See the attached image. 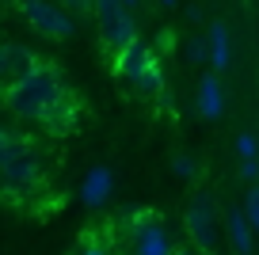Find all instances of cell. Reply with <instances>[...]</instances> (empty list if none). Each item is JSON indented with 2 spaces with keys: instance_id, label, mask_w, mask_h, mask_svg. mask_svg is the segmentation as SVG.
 <instances>
[{
  "instance_id": "1",
  "label": "cell",
  "mask_w": 259,
  "mask_h": 255,
  "mask_svg": "<svg viewBox=\"0 0 259 255\" xmlns=\"http://www.w3.org/2000/svg\"><path fill=\"white\" fill-rule=\"evenodd\" d=\"M65 80L61 72L54 69V65L42 61L34 72H27L23 80H16V84H8L4 88V99L0 103L8 107L16 118H27V122H42L50 111L57 107V99L65 96Z\"/></svg>"
},
{
  "instance_id": "2",
  "label": "cell",
  "mask_w": 259,
  "mask_h": 255,
  "mask_svg": "<svg viewBox=\"0 0 259 255\" xmlns=\"http://www.w3.org/2000/svg\"><path fill=\"white\" fill-rule=\"evenodd\" d=\"M92 8H96V19H99V38L111 54L138 42V19L130 16V8L122 0H92Z\"/></svg>"
},
{
  "instance_id": "3",
  "label": "cell",
  "mask_w": 259,
  "mask_h": 255,
  "mask_svg": "<svg viewBox=\"0 0 259 255\" xmlns=\"http://www.w3.org/2000/svg\"><path fill=\"white\" fill-rule=\"evenodd\" d=\"M183 225H187V236L198 251L210 255L218 247V206H213L210 194H194L191 206L183 214Z\"/></svg>"
},
{
  "instance_id": "4",
  "label": "cell",
  "mask_w": 259,
  "mask_h": 255,
  "mask_svg": "<svg viewBox=\"0 0 259 255\" xmlns=\"http://www.w3.org/2000/svg\"><path fill=\"white\" fill-rule=\"evenodd\" d=\"M19 8H23L27 23L38 34H46V38H69V34H73V16H65L61 8L46 4V0H23Z\"/></svg>"
},
{
  "instance_id": "5",
  "label": "cell",
  "mask_w": 259,
  "mask_h": 255,
  "mask_svg": "<svg viewBox=\"0 0 259 255\" xmlns=\"http://www.w3.org/2000/svg\"><path fill=\"white\" fill-rule=\"evenodd\" d=\"M168 232H164L160 217L156 214H138V225H134V255H171Z\"/></svg>"
},
{
  "instance_id": "6",
  "label": "cell",
  "mask_w": 259,
  "mask_h": 255,
  "mask_svg": "<svg viewBox=\"0 0 259 255\" xmlns=\"http://www.w3.org/2000/svg\"><path fill=\"white\" fill-rule=\"evenodd\" d=\"M38 176H42V164H38V156H34V149H23V152H16L12 160L0 164V179H4V187H12V191L34 187Z\"/></svg>"
},
{
  "instance_id": "7",
  "label": "cell",
  "mask_w": 259,
  "mask_h": 255,
  "mask_svg": "<svg viewBox=\"0 0 259 255\" xmlns=\"http://www.w3.org/2000/svg\"><path fill=\"white\" fill-rule=\"evenodd\" d=\"M38 65L42 61L27 46H19V42H0V84H4V88L16 84V80H23L27 72H34Z\"/></svg>"
},
{
  "instance_id": "8",
  "label": "cell",
  "mask_w": 259,
  "mask_h": 255,
  "mask_svg": "<svg viewBox=\"0 0 259 255\" xmlns=\"http://www.w3.org/2000/svg\"><path fill=\"white\" fill-rule=\"evenodd\" d=\"M153 61H156V54L149 50V42L138 38V42H130L126 50H118V54H114V76H122V80H130V84H134V80H138Z\"/></svg>"
},
{
  "instance_id": "9",
  "label": "cell",
  "mask_w": 259,
  "mask_h": 255,
  "mask_svg": "<svg viewBox=\"0 0 259 255\" xmlns=\"http://www.w3.org/2000/svg\"><path fill=\"white\" fill-rule=\"evenodd\" d=\"M111 191H114L111 167H92L88 176H84V183H80V202L88 209H99L107 198H111Z\"/></svg>"
},
{
  "instance_id": "10",
  "label": "cell",
  "mask_w": 259,
  "mask_h": 255,
  "mask_svg": "<svg viewBox=\"0 0 259 255\" xmlns=\"http://www.w3.org/2000/svg\"><path fill=\"white\" fill-rule=\"evenodd\" d=\"M225 229H229V244H233L236 255H251L255 247V225L248 221L244 209H229L225 214Z\"/></svg>"
},
{
  "instance_id": "11",
  "label": "cell",
  "mask_w": 259,
  "mask_h": 255,
  "mask_svg": "<svg viewBox=\"0 0 259 255\" xmlns=\"http://www.w3.org/2000/svg\"><path fill=\"white\" fill-rule=\"evenodd\" d=\"M194 107H198V118H206V122L221 118V111H225V92H221L218 76L198 80V99H194Z\"/></svg>"
},
{
  "instance_id": "12",
  "label": "cell",
  "mask_w": 259,
  "mask_h": 255,
  "mask_svg": "<svg viewBox=\"0 0 259 255\" xmlns=\"http://www.w3.org/2000/svg\"><path fill=\"white\" fill-rule=\"evenodd\" d=\"M206 42H210V65L213 69H229V65H233V38H229V27L225 23H210Z\"/></svg>"
},
{
  "instance_id": "13",
  "label": "cell",
  "mask_w": 259,
  "mask_h": 255,
  "mask_svg": "<svg viewBox=\"0 0 259 255\" xmlns=\"http://www.w3.org/2000/svg\"><path fill=\"white\" fill-rule=\"evenodd\" d=\"M76 114H80V103H76L69 92H65L61 99H57V107L42 118V126L46 130H54V134H65V130H73V122H76Z\"/></svg>"
},
{
  "instance_id": "14",
  "label": "cell",
  "mask_w": 259,
  "mask_h": 255,
  "mask_svg": "<svg viewBox=\"0 0 259 255\" xmlns=\"http://www.w3.org/2000/svg\"><path fill=\"white\" fill-rule=\"evenodd\" d=\"M134 88H138L141 96H164V69H160V61L149 65V69L134 80Z\"/></svg>"
},
{
  "instance_id": "15",
  "label": "cell",
  "mask_w": 259,
  "mask_h": 255,
  "mask_svg": "<svg viewBox=\"0 0 259 255\" xmlns=\"http://www.w3.org/2000/svg\"><path fill=\"white\" fill-rule=\"evenodd\" d=\"M23 149H31V141H27L23 134H12V130L0 126V164H4V160H12L16 152H23Z\"/></svg>"
},
{
  "instance_id": "16",
  "label": "cell",
  "mask_w": 259,
  "mask_h": 255,
  "mask_svg": "<svg viewBox=\"0 0 259 255\" xmlns=\"http://www.w3.org/2000/svg\"><path fill=\"white\" fill-rule=\"evenodd\" d=\"M171 172H176L179 179H198V164H194L191 156H171Z\"/></svg>"
},
{
  "instance_id": "17",
  "label": "cell",
  "mask_w": 259,
  "mask_h": 255,
  "mask_svg": "<svg viewBox=\"0 0 259 255\" xmlns=\"http://www.w3.org/2000/svg\"><path fill=\"white\" fill-rule=\"evenodd\" d=\"M236 156H240V160L259 156V137L255 134H240V137H236Z\"/></svg>"
},
{
  "instance_id": "18",
  "label": "cell",
  "mask_w": 259,
  "mask_h": 255,
  "mask_svg": "<svg viewBox=\"0 0 259 255\" xmlns=\"http://www.w3.org/2000/svg\"><path fill=\"white\" fill-rule=\"evenodd\" d=\"M187 57H191L194 65L210 61V42H206V38H191V42H187Z\"/></svg>"
},
{
  "instance_id": "19",
  "label": "cell",
  "mask_w": 259,
  "mask_h": 255,
  "mask_svg": "<svg viewBox=\"0 0 259 255\" xmlns=\"http://www.w3.org/2000/svg\"><path fill=\"white\" fill-rule=\"evenodd\" d=\"M244 214H248V221L259 229V183L248 191V206H244Z\"/></svg>"
},
{
  "instance_id": "20",
  "label": "cell",
  "mask_w": 259,
  "mask_h": 255,
  "mask_svg": "<svg viewBox=\"0 0 259 255\" xmlns=\"http://www.w3.org/2000/svg\"><path fill=\"white\" fill-rule=\"evenodd\" d=\"M240 176H244V179H259V156L240 160Z\"/></svg>"
},
{
  "instance_id": "21",
  "label": "cell",
  "mask_w": 259,
  "mask_h": 255,
  "mask_svg": "<svg viewBox=\"0 0 259 255\" xmlns=\"http://www.w3.org/2000/svg\"><path fill=\"white\" fill-rule=\"evenodd\" d=\"M76 255H111V251H107V247H99V244H84Z\"/></svg>"
},
{
  "instance_id": "22",
  "label": "cell",
  "mask_w": 259,
  "mask_h": 255,
  "mask_svg": "<svg viewBox=\"0 0 259 255\" xmlns=\"http://www.w3.org/2000/svg\"><path fill=\"white\" fill-rule=\"evenodd\" d=\"M69 8H76V12H84V8H92V0H65Z\"/></svg>"
},
{
  "instance_id": "23",
  "label": "cell",
  "mask_w": 259,
  "mask_h": 255,
  "mask_svg": "<svg viewBox=\"0 0 259 255\" xmlns=\"http://www.w3.org/2000/svg\"><path fill=\"white\" fill-rule=\"evenodd\" d=\"M171 255H206V251H198V247H176Z\"/></svg>"
},
{
  "instance_id": "24",
  "label": "cell",
  "mask_w": 259,
  "mask_h": 255,
  "mask_svg": "<svg viewBox=\"0 0 259 255\" xmlns=\"http://www.w3.org/2000/svg\"><path fill=\"white\" fill-rule=\"evenodd\" d=\"M160 4H164V8H176V4H179V0H160Z\"/></svg>"
},
{
  "instance_id": "25",
  "label": "cell",
  "mask_w": 259,
  "mask_h": 255,
  "mask_svg": "<svg viewBox=\"0 0 259 255\" xmlns=\"http://www.w3.org/2000/svg\"><path fill=\"white\" fill-rule=\"evenodd\" d=\"M122 4H126V8H138V0H122Z\"/></svg>"
},
{
  "instance_id": "26",
  "label": "cell",
  "mask_w": 259,
  "mask_h": 255,
  "mask_svg": "<svg viewBox=\"0 0 259 255\" xmlns=\"http://www.w3.org/2000/svg\"><path fill=\"white\" fill-rule=\"evenodd\" d=\"M0 99H4V84H0Z\"/></svg>"
},
{
  "instance_id": "27",
  "label": "cell",
  "mask_w": 259,
  "mask_h": 255,
  "mask_svg": "<svg viewBox=\"0 0 259 255\" xmlns=\"http://www.w3.org/2000/svg\"><path fill=\"white\" fill-rule=\"evenodd\" d=\"M255 236H259V229H255Z\"/></svg>"
}]
</instances>
